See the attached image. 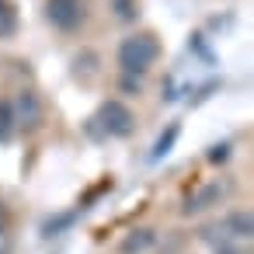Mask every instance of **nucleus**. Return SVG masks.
<instances>
[{
    "label": "nucleus",
    "mask_w": 254,
    "mask_h": 254,
    "mask_svg": "<svg viewBox=\"0 0 254 254\" xmlns=\"http://www.w3.org/2000/svg\"><path fill=\"white\" fill-rule=\"evenodd\" d=\"M157 39L153 35H129L122 46H119V63L132 73H143L153 60H157Z\"/></svg>",
    "instance_id": "1"
},
{
    "label": "nucleus",
    "mask_w": 254,
    "mask_h": 254,
    "mask_svg": "<svg viewBox=\"0 0 254 254\" xmlns=\"http://www.w3.org/2000/svg\"><path fill=\"white\" fill-rule=\"evenodd\" d=\"M46 18L63 28V32H73L84 18V4L80 0H46Z\"/></svg>",
    "instance_id": "2"
},
{
    "label": "nucleus",
    "mask_w": 254,
    "mask_h": 254,
    "mask_svg": "<svg viewBox=\"0 0 254 254\" xmlns=\"http://www.w3.org/2000/svg\"><path fill=\"white\" fill-rule=\"evenodd\" d=\"M98 119H101V129L112 132V136H126V132H132V112H129L122 101H105L101 112H98Z\"/></svg>",
    "instance_id": "3"
},
{
    "label": "nucleus",
    "mask_w": 254,
    "mask_h": 254,
    "mask_svg": "<svg viewBox=\"0 0 254 254\" xmlns=\"http://www.w3.org/2000/svg\"><path fill=\"white\" fill-rule=\"evenodd\" d=\"M14 126L18 129H25V132H32V129H39V122H42V101L32 94V91H25V94H18V101H14Z\"/></svg>",
    "instance_id": "4"
},
{
    "label": "nucleus",
    "mask_w": 254,
    "mask_h": 254,
    "mask_svg": "<svg viewBox=\"0 0 254 254\" xmlns=\"http://www.w3.org/2000/svg\"><path fill=\"white\" fill-rule=\"evenodd\" d=\"M160 233L153 226H139V230H129V237L122 240V254H143L150 247H157Z\"/></svg>",
    "instance_id": "5"
},
{
    "label": "nucleus",
    "mask_w": 254,
    "mask_h": 254,
    "mask_svg": "<svg viewBox=\"0 0 254 254\" xmlns=\"http://www.w3.org/2000/svg\"><path fill=\"white\" fill-rule=\"evenodd\" d=\"M251 230H254V219H251V212H247V209H237V212H230V216H226V233H230V237L247 240V237H251Z\"/></svg>",
    "instance_id": "6"
},
{
    "label": "nucleus",
    "mask_w": 254,
    "mask_h": 254,
    "mask_svg": "<svg viewBox=\"0 0 254 254\" xmlns=\"http://www.w3.org/2000/svg\"><path fill=\"white\" fill-rule=\"evenodd\" d=\"M14 7H7V4H0V39H11L14 35Z\"/></svg>",
    "instance_id": "7"
},
{
    "label": "nucleus",
    "mask_w": 254,
    "mask_h": 254,
    "mask_svg": "<svg viewBox=\"0 0 254 254\" xmlns=\"http://www.w3.org/2000/svg\"><path fill=\"white\" fill-rule=\"evenodd\" d=\"M178 132H181V126H167V129H164V136H160V143L153 146V157H164V153L171 150V143L178 139Z\"/></svg>",
    "instance_id": "8"
},
{
    "label": "nucleus",
    "mask_w": 254,
    "mask_h": 254,
    "mask_svg": "<svg viewBox=\"0 0 254 254\" xmlns=\"http://www.w3.org/2000/svg\"><path fill=\"white\" fill-rule=\"evenodd\" d=\"M216 195H219V188H205L191 205H185V212H198V209H202V205H209V198H216Z\"/></svg>",
    "instance_id": "9"
},
{
    "label": "nucleus",
    "mask_w": 254,
    "mask_h": 254,
    "mask_svg": "<svg viewBox=\"0 0 254 254\" xmlns=\"http://www.w3.org/2000/svg\"><path fill=\"white\" fill-rule=\"evenodd\" d=\"M7 126H11V105H0V136H7Z\"/></svg>",
    "instance_id": "10"
},
{
    "label": "nucleus",
    "mask_w": 254,
    "mask_h": 254,
    "mask_svg": "<svg viewBox=\"0 0 254 254\" xmlns=\"http://www.w3.org/2000/svg\"><path fill=\"white\" fill-rule=\"evenodd\" d=\"M63 223H70V216H60V219L46 223V233H60V226H63Z\"/></svg>",
    "instance_id": "11"
},
{
    "label": "nucleus",
    "mask_w": 254,
    "mask_h": 254,
    "mask_svg": "<svg viewBox=\"0 0 254 254\" xmlns=\"http://www.w3.org/2000/svg\"><path fill=\"white\" fill-rule=\"evenodd\" d=\"M0 254H11V244H7V237H0Z\"/></svg>",
    "instance_id": "12"
},
{
    "label": "nucleus",
    "mask_w": 254,
    "mask_h": 254,
    "mask_svg": "<svg viewBox=\"0 0 254 254\" xmlns=\"http://www.w3.org/2000/svg\"><path fill=\"white\" fill-rule=\"evenodd\" d=\"M216 254H240V251H237V247H219Z\"/></svg>",
    "instance_id": "13"
}]
</instances>
